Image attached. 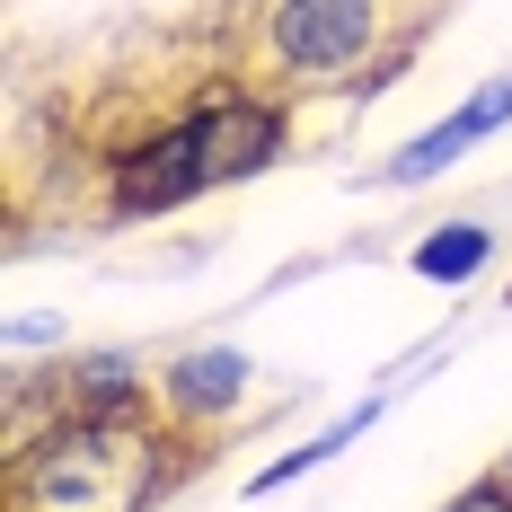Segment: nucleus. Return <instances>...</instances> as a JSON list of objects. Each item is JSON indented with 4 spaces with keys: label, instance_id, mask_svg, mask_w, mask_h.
<instances>
[{
    "label": "nucleus",
    "instance_id": "nucleus-3",
    "mask_svg": "<svg viewBox=\"0 0 512 512\" xmlns=\"http://www.w3.org/2000/svg\"><path fill=\"white\" fill-rule=\"evenodd\" d=\"M265 45L292 80H345L380 53V0H265Z\"/></svg>",
    "mask_w": 512,
    "mask_h": 512
},
{
    "label": "nucleus",
    "instance_id": "nucleus-5",
    "mask_svg": "<svg viewBox=\"0 0 512 512\" xmlns=\"http://www.w3.org/2000/svg\"><path fill=\"white\" fill-rule=\"evenodd\" d=\"M239 389H248V354L239 345H204V354H177L168 362V407L186 415H221V407H239Z\"/></svg>",
    "mask_w": 512,
    "mask_h": 512
},
{
    "label": "nucleus",
    "instance_id": "nucleus-7",
    "mask_svg": "<svg viewBox=\"0 0 512 512\" xmlns=\"http://www.w3.org/2000/svg\"><path fill=\"white\" fill-rule=\"evenodd\" d=\"M71 398H80V415H133L142 407V362L133 354H98L71 371Z\"/></svg>",
    "mask_w": 512,
    "mask_h": 512
},
{
    "label": "nucleus",
    "instance_id": "nucleus-1",
    "mask_svg": "<svg viewBox=\"0 0 512 512\" xmlns=\"http://www.w3.org/2000/svg\"><path fill=\"white\" fill-rule=\"evenodd\" d=\"M274 151H283V106L274 98H239V89L195 98L186 115H168L159 133L133 142V159L115 168V212L142 221V212L195 204V195L230 186V177H256Z\"/></svg>",
    "mask_w": 512,
    "mask_h": 512
},
{
    "label": "nucleus",
    "instance_id": "nucleus-10",
    "mask_svg": "<svg viewBox=\"0 0 512 512\" xmlns=\"http://www.w3.org/2000/svg\"><path fill=\"white\" fill-rule=\"evenodd\" d=\"M504 477H512V468H504Z\"/></svg>",
    "mask_w": 512,
    "mask_h": 512
},
{
    "label": "nucleus",
    "instance_id": "nucleus-9",
    "mask_svg": "<svg viewBox=\"0 0 512 512\" xmlns=\"http://www.w3.org/2000/svg\"><path fill=\"white\" fill-rule=\"evenodd\" d=\"M45 336H62V318H18L9 327V345H45Z\"/></svg>",
    "mask_w": 512,
    "mask_h": 512
},
{
    "label": "nucleus",
    "instance_id": "nucleus-4",
    "mask_svg": "<svg viewBox=\"0 0 512 512\" xmlns=\"http://www.w3.org/2000/svg\"><path fill=\"white\" fill-rule=\"evenodd\" d=\"M504 124H512V71L495 80V89H477V98H460L451 115H442V124H433V133H424V142H407V151L389 159V177H398V186H424V177H442V168H451V159H460L468 142L504 133Z\"/></svg>",
    "mask_w": 512,
    "mask_h": 512
},
{
    "label": "nucleus",
    "instance_id": "nucleus-8",
    "mask_svg": "<svg viewBox=\"0 0 512 512\" xmlns=\"http://www.w3.org/2000/svg\"><path fill=\"white\" fill-rule=\"evenodd\" d=\"M442 512H512V477H477V486H460Z\"/></svg>",
    "mask_w": 512,
    "mask_h": 512
},
{
    "label": "nucleus",
    "instance_id": "nucleus-6",
    "mask_svg": "<svg viewBox=\"0 0 512 512\" xmlns=\"http://www.w3.org/2000/svg\"><path fill=\"white\" fill-rule=\"evenodd\" d=\"M486 256H495V230L486 221H442L433 239H415V283H477L486 274Z\"/></svg>",
    "mask_w": 512,
    "mask_h": 512
},
{
    "label": "nucleus",
    "instance_id": "nucleus-2",
    "mask_svg": "<svg viewBox=\"0 0 512 512\" xmlns=\"http://www.w3.org/2000/svg\"><path fill=\"white\" fill-rule=\"evenodd\" d=\"M168 486V451L142 415H71L9 460V512H142Z\"/></svg>",
    "mask_w": 512,
    "mask_h": 512
}]
</instances>
